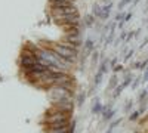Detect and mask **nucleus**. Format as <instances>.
<instances>
[{
  "mask_svg": "<svg viewBox=\"0 0 148 133\" xmlns=\"http://www.w3.org/2000/svg\"><path fill=\"white\" fill-rule=\"evenodd\" d=\"M74 14H79L77 8L71 5L68 8H61V9H51V16L53 19H59L62 16H67V15H74Z\"/></svg>",
  "mask_w": 148,
  "mask_h": 133,
  "instance_id": "f257e3e1",
  "label": "nucleus"
},
{
  "mask_svg": "<svg viewBox=\"0 0 148 133\" xmlns=\"http://www.w3.org/2000/svg\"><path fill=\"white\" fill-rule=\"evenodd\" d=\"M55 22L58 24L59 27L68 25V24H71V25H80V15L79 14L67 15V16H62V18H59V19H55Z\"/></svg>",
  "mask_w": 148,
  "mask_h": 133,
  "instance_id": "f03ea898",
  "label": "nucleus"
},
{
  "mask_svg": "<svg viewBox=\"0 0 148 133\" xmlns=\"http://www.w3.org/2000/svg\"><path fill=\"white\" fill-rule=\"evenodd\" d=\"M36 62H40V58H39V56H24V55H21L19 59H18L19 68L31 67V65H34Z\"/></svg>",
  "mask_w": 148,
  "mask_h": 133,
  "instance_id": "7ed1b4c3",
  "label": "nucleus"
},
{
  "mask_svg": "<svg viewBox=\"0 0 148 133\" xmlns=\"http://www.w3.org/2000/svg\"><path fill=\"white\" fill-rule=\"evenodd\" d=\"M46 133H74V121L64 127H56V129H46Z\"/></svg>",
  "mask_w": 148,
  "mask_h": 133,
  "instance_id": "20e7f679",
  "label": "nucleus"
},
{
  "mask_svg": "<svg viewBox=\"0 0 148 133\" xmlns=\"http://www.w3.org/2000/svg\"><path fill=\"white\" fill-rule=\"evenodd\" d=\"M74 3L71 2H59V0H52L51 2V9H61V8H68Z\"/></svg>",
  "mask_w": 148,
  "mask_h": 133,
  "instance_id": "39448f33",
  "label": "nucleus"
},
{
  "mask_svg": "<svg viewBox=\"0 0 148 133\" xmlns=\"http://www.w3.org/2000/svg\"><path fill=\"white\" fill-rule=\"evenodd\" d=\"M113 6H114V5H113V2L104 5V6H102V12H101V18H99V19H108L110 12H111V9H113Z\"/></svg>",
  "mask_w": 148,
  "mask_h": 133,
  "instance_id": "423d86ee",
  "label": "nucleus"
},
{
  "mask_svg": "<svg viewBox=\"0 0 148 133\" xmlns=\"http://www.w3.org/2000/svg\"><path fill=\"white\" fill-rule=\"evenodd\" d=\"M93 49H95V43H93L92 39H88L83 43V52L86 53V56H88V53H90Z\"/></svg>",
  "mask_w": 148,
  "mask_h": 133,
  "instance_id": "0eeeda50",
  "label": "nucleus"
},
{
  "mask_svg": "<svg viewBox=\"0 0 148 133\" xmlns=\"http://www.w3.org/2000/svg\"><path fill=\"white\" fill-rule=\"evenodd\" d=\"M62 40L76 43V44H82V42H80V34H64V39H62Z\"/></svg>",
  "mask_w": 148,
  "mask_h": 133,
  "instance_id": "6e6552de",
  "label": "nucleus"
},
{
  "mask_svg": "<svg viewBox=\"0 0 148 133\" xmlns=\"http://www.w3.org/2000/svg\"><path fill=\"white\" fill-rule=\"evenodd\" d=\"M93 24H95V16L92 14H88L83 16V25L84 27H92Z\"/></svg>",
  "mask_w": 148,
  "mask_h": 133,
  "instance_id": "1a4fd4ad",
  "label": "nucleus"
},
{
  "mask_svg": "<svg viewBox=\"0 0 148 133\" xmlns=\"http://www.w3.org/2000/svg\"><path fill=\"white\" fill-rule=\"evenodd\" d=\"M114 114H116V111H114L111 106H108L107 110L102 113V117H104V120H111V118L114 117Z\"/></svg>",
  "mask_w": 148,
  "mask_h": 133,
  "instance_id": "9d476101",
  "label": "nucleus"
},
{
  "mask_svg": "<svg viewBox=\"0 0 148 133\" xmlns=\"http://www.w3.org/2000/svg\"><path fill=\"white\" fill-rule=\"evenodd\" d=\"M104 74H105L104 71H101V70H98V72H96V76H95V81H93V84H95V86H99V83L102 81V77H104Z\"/></svg>",
  "mask_w": 148,
  "mask_h": 133,
  "instance_id": "9b49d317",
  "label": "nucleus"
},
{
  "mask_svg": "<svg viewBox=\"0 0 148 133\" xmlns=\"http://www.w3.org/2000/svg\"><path fill=\"white\" fill-rule=\"evenodd\" d=\"M101 12H102V8L99 5H93V9H92V15L95 18H101Z\"/></svg>",
  "mask_w": 148,
  "mask_h": 133,
  "instance_id": "f8f14e48",
  "label": "nucleus"
},
{
  "mask_svg": "<svg viewBox=\"0 0 148 133\" xmlns=\"http://www.w3.org/2000/svg\"><path fill=\"white\" fill-rule=\"evenodd\" d=\"M132 80H133V78H132V76H130V74H129V76H126V77H125V80H123V81L120 83V86H121L123 89H126V87L129 86V84L132 83Z\"/></svg>",
  "mask_w": 148,
  "mask_h": 133,
  "instance_id": "ddd939ff",
  "label": "nucleus"
},
{
  "mask_svg": "<svg viewBox=\"0 0 148 133\" xmlns=\"http://www.w3.org/2000/svg\"><path fill=\"white\" fill-rule=\"evenodd\" d=\"M92 111H93V114H101L102 113V105L99 102H96L93 105V108H92Z\"/></svg>",
  "mask_w": 148,
  "mask_h": 133,
  "instance_id": "4468645a",
  "label": "nucleus"
},
{
  "mask_svg": "<svg viewBox=\"0 0 148 133\" xmlns=\"http://www.w3.org/2000/svg\"><path fill=\"white\" fill-rule=\"evenodd\" d=\"M117 81H119L117 76H113V77H111V80H110V89H116V87H117V86H116Z\"/></svg>",
  "mask_w": 148,
  "mask_h": 133,
  "instance_id": "2eb2a0df",
  "label": "nucleus"
},
{
  "mask_svg": "<svg viewBox=\"0 0 148 133\" xmlns=\"http://www.w3.org/2000/svg\"><path fill=\"white\" fill-rule=\"evenodd\" d=\"M130 2H132V0H121V2L119 3V10L121 12V10H123V8H125L126 5H129Z\"/></svg>",
  "mask_w": 148,
  "mask_h": 133,
  "instance_id": "dca6fc26",
  "label": "nucleus"
},
{
  "mask_svg": "<svg viewBox=\"0 0 148 133\" xmlns=\"http://www.w3.org/2000/svg\"><path fill=\"white\" fill-rule=\"evenodd\" d=\"M125 16H126V14H125V12H119V14L116 15V19H117V22H121L123 19H125Z\"/></svg>",
  "mask_w": 148,
  "mask_h": 133,
  "instance_id": "f3484780",
  "label": "nucleus"
},
{
  "mask_svg": "<svg viewBox=\"0 0 148 133\" xmlns=\"http://www.w3.org/2000/svg\"><path fill=\"white\" fill-rule=\"evenodd\" d=\"M141 115V113L139 111H135V113H132V115L129 117V120L130 121H135V120H138V117Z\"/></svg>",
  "mask_w": 148,
  "mask_h": 133,
  "instance_id": "a211bd4d",
  "label": "nucleus"
},
{
  "mask_svg": "<svg viewBox=\"0 0 148 133\" xmlns=\"http://www.w3.org/2000/svg\"><path fill=\"white\" fill-rule=\"evenodd\" d=\"M125 39H127V33L123 31V33L120 34V39H119V40H125Z\"/></svg>",
  "mask_w": 148,
  "mask_h": 133,
  "instance_id": "6ab92c4d",
  "label": "nucleus"
},
{
  "mask_svg": "<svg viewBox=\"0 0 148 133\" xmlns=\"http://www.w3.org/2000/svg\"><path fill=\"white\" fill-rule=\"evenodd\" d=\"M113 70H114V72H119V71H123V65H116V67H114Z\"/></svg>",
  "mask_w": 148,
  "mask_h": 133,
  "instance_id": "aec40b11",
  "label": "nucleus"
},
{
  "mask_svg": "<svg viewBox=\"0 0 148 133\" xmlns=\"http://www.w3.org/2000/svg\"><path fill=\"white\" fill-rule=\"evenodd\" d=\"M116 65H117V58H114V59H111V62H110V67H113V68H114Z\"/></svg>",
  "mask_w": 148,
  "mask_h": 133,
  "instance_id": "412c9836",
  "label": "nucleus"
},
{
  "mask_svg": "<svg viewBox=\"0 0 148 133\" xmlns=\"http://www.w3.org/2000/svg\"><path fill=\"white\" fill-rule=\"evenodd\" d=\"M139 78H141V77H138L136 80H135V81H133V84H132V89H135V87H136V86H138V84H139V81H141Z\"/></svg>",
  "mask_w": 148,
  "mask_h": 133,
  "instance_id": "4be33fe9",
  "label": "nucleus"
},
{
  "mask_svg": "<svg viewBox=\"0 0 148 133\" xmlns=\"http://www.w3.org/2000/svg\"><path fill=\"white\" fill-rule=\"evenodd\" d=\"M132 56H133V50H132V49H130V50H129V52H127V55H126V56H125V59H130V58H132Z\"/></svg>",
  "mask_w": 148,
  "mask_h": 133,
  "instance_id": "5701e85b",
  "label": "nucleus"
},
{
  "mask_svg": "<svg viewBox=\"0 0 148 133\" xmlns=\"http://www.w3.org/2000/svg\"><path fill=\"white\" fill-rule=\"evenodd\" d=\"M147 44H148V37H147V39H145V40H144V42L141 43V49H142V47H145Z\"/></svg>",
  "mask_w": 148,
  "mask_h": 133,
  "instance_id": "b1692460",
  "label": "nucleus"
},
{
  "mask_svg": "<svg viewBox=\"0 0 148 133\" xmlns=\"http://www.w3.org/2000/svg\"><path fill=\"white\" fill-rule=\"evenodd\" d=\"M130 108H132V102H127V104H126V106H125V110H126V111H129Z\"/></svg>",
  "mask_w": 148,
  "mask_h": 133,
  "instance_id": "393cba45",
  "label": "nucleus"
},
{
  "mask_svg": "<svg viewBox=\"0 0 148 133\" xmlns=\"http://www.w3.org/2000/svg\"><path fill=\"white\" fill-rule=\"evenodd\" d=\"M138 2H139V0H133V6H136V5H138Z\"/></svg>",
  "mask_w": 148,
  "mask_h": 133,
  "instance_id": "a878e982",
  "label": "nucleus"
},
{
  "mask_svg": "<svg viewBox=\"0 0 148 133\" xmlns=\"http://www.w3.org/2000/svg\"><path fill=\"white\" fill-rule=\"evenodd\" d=\"M102 2H104V3L107 5V3H111V0H102Z\"/></svg>",
  "mask_w": 148,
  "mask_h": 133,
  "instance_id": "bb28decb",
  "label": "nucleus"
},
{
  "mask_svg": "<svg viewBox=\"0 0 148 133\" xmlns=\"http://www.w3.org/2000/svg\"><path fill=\"white\" fill-rule=\"evenodd\" d=\"M51 2H52V0H51ZM59 2H71V0H59ZM73 3V2H71Z\"/></svg>",
  "mask_w": 148,
  "mask_h": 133,
  "instance_id": "cd10ccee",
  "label": "nucleus"
},
{
  "mask_svg": "<svg viewBox=\"0 0 148 133\" xmlns=\"http://www.w3.org/2000/svg\"><path fill=\"white\" fill-rule=\"evenodd\" d=\"M145 21H147V22H148V16H147V19H145Z\"/></svg>",
  "mask_w": 148,
  "mask_h": 133,
  "instance_id": "c85d7f7f",
  "label": "nucleus"
},
{
  "mask_svg": "<svg viewBox=\"0 0 148 133\" xmlns=\"http://www.w3.org/2000/svg\"><path fill=\"white\" fill-rule=\"evenodd\" d=\"M71 2H73V3H74V2H76V0H71Z\"/></svg>",
  "mask_w": 148,
  "mask_h": 133,
  "instance_id": "c756f323",
  "label": "nucleus"
},
{
  "mask_svg": "<svg viewBox=\"0 0 148 133\" xmlns=\"http://www.w3.org/2000/svg\"><path fill=\"white\" fill-rule=\"evenodd\" d=\"M147 90H148V87H147Z\"/></svg>",
  "mask_w": 148,
  "mask_h": 133,
  "instance_id": "7c9ffc66",
  "label": "nucleus"
},
{
  "mask_svg": "<svg viewBox=\"0 0 148 133\" xmlns=\"http://www.w3.org/2000/svg\"><path fill=\"white\" fill-rule=\"evenodd\" d=\"M136 133H138V132H136Z\"/></svg>",
  "mask_w": 148,
  "mask_h": 133,
  "instance_id": "2f4dec72",
  "label": "nucleus"
}]
</instances>
